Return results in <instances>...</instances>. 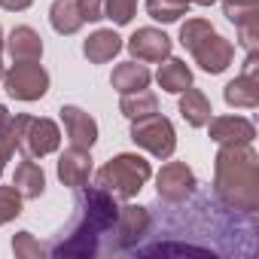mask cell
<instances>
[{"label": "cell", "instance_id": "6", "mask_svg": "<svg viewBox=\"0 0 259 259\" xmlns=\"http://www.w3.org/2000/svg\"><path fill=\"white\" fill-rule=\"evenodd\" d=\"M4 89L16 101H40L49 92V73L37 61H16L4 73Z\"/></svg>", "mask_w": 259, "mask_h": 259}, {"label": "cell", "instance_id": "15", "mask_svg": "<svg viewBox=\"0 0 259 259\" xmlns=\"http://www.w3.org/2000/svg\"><path fill=\"white\" fill-rule=\"evenodd\" d=\"M7 49H10L13 61H40L43 58V37L34 28L19 25V28H13V34L7 40Z\"/></svg>", "mask_w": 259, "mask_h": 259}, {"label": "cell", "instance_id": "12", "mask_svg": "<svg viewBox=\"0 0 259 259\" xmlns=\"http://www.w3.org/2000/svg\"><path fill=\"white\" fill-rule=\"evenodd\" d=\"M210 141L213 144H220V147H226V144H253V138H256V128H253V122L250 119H244V116H210Z\"/></svg>", "mask_w": 259, "mask_h": 259}, {"label": "cell", "instance_id": "2", "mask_svg": "<svg viewBox=\"0 0 259 259\" xmlns=\"http://www.w3.org/2000/svg\"><path fill=\"white\" fill-rule=\"evenodd\" d=\"M116 195H110L107 189L95 186V189H85L82 198H79V213H76V223L70 226V238L61 241L52 253L55 256H95L98 253V238L113 229L116 223Z\"/></svg>", "mask_w": 259, "mask_h": 259}, {"label": "cell", "instance_id": "22", "mask_svg": "<svg viewBox=\"0 0 259 259\" xmlns=\"http://www.w3.org/2000/svg\"><path fill=\"white\" fill-rule=\"evenodd\" d=\"M119 110H122L125 119L135 122V119H144V116H150V113H159V98H156L153 92H147V89L128 92V95H122Z\"/></svg>", "mask_w": 259, "mask_h": 259}, {"label": "cell", "instance_id": "31", "mask_svg": "<svg viewBox=\"0 0 259 259\" xmlns=\"http://www.w3.org/2000/svg\"><path fill=\"white\" fill-rule=\"evenodd\" d=\"M31 4H34V0H0V7L10 10V13H25Z\"/></svg>", "mask_w": 259, "mask_h": 259}, {"label": "cell", "instance_id": "25", "mask_svg": "<svg viewBox=\"0 0 259 259\" xmlns=\"http://www.w3.org/2000/svg\"><path fill=\"white\" fill-rule=\"evenodd\" d=\"M138 13V0H104V19L113 25H128Z\"/></svg>", "mask_w": 259, "mask_h": 259}, {"label": "cell", "instance_id": "32", "mask_svg": "<svg viewBox=\"0 0 259 259\" xmlns=\"http://www.w3.org/2000/svg\"><path fill=\"white\" fill-rule=\"evenodd\" d=\"M10 119H13V116H10V110L0 104V132H7V128H10Z\"/></svg>", "mask_w": 259, "mask_h": 259}, {"label": "cell", "instance_id": "23", "mask_svg": "<svg viewBox=\"0 0 259 259\" xmlns=\"http://www.w3.org/2000/svg\"><path fill=\"white\" fill-rule=\"evenodd\" d=\"M223 16L238 28L244 22L259 19V0H223Z\"/></svg>", "mask_w": 259, "mask_h": 259}, {"label": "cell", "instance_id": "34", "mask_svg": "<svg viewBox=\"0 0 259 259\" xmlns=\"http://www.w3.org/2000/svg\"><path fill=\"white\" fill-rule=\"evenodd\" d=\"M0 52H4V28H0Z\"/></svg>", "mask_w": 259, "mask_h": 259}, {"label": "cell", "instance_id": "35", "mask_svg": "<svg viewBox=\"0 0 259 259\" xmlns=\"http://www.w3.org/2000/svg\"><path fill=\"white\" fill-rule=\"evenodd\" d=\"M0 79H4V58H0Z\"/></svg>", "mask_w": 259, "mask_h": 259}, {"label": "cell", "instance_id": "11", "mask_svg": "<svg viewBox=\"0 0 259 259\" xmlns=\"http://www.w3.org/2000/svg\"><path fill=\"white\" fill-rule=\"evenodd\" d=\"M61 122H64V132H67V138H70L73 147L92 150V147L98 144V122H95L82 107L64 104V107H61Z\"/></svg>", "mask_w": 259, "mask_h": 259}, {"label": "cell", "instance_id": "14", "mask_svg": "<svg viewBox=\"0 0 259 259\" xmlns=\"http://www.w3.org/2000/svg\"><path fill=\"white\" fill-rule=\"evenodd\" d=\"M122 37L113 31V28H101V31H95L85 43H82V55L92 61V64H107V61H113L119 52H122Z\"/></svg>", "mask_w": 259, "mask_h": 259}, {"label": "cell", "instance_id": "8", "mask_svg": "<svg viewBox=\"0 0 259 259\" xmlns=\"http://www.w3.org/2000/svg\"><path fill=\"white\" fill-rule=\"evenodd\" d=\"M189 52H192V58L198 61V67H201L204 73H223V70H229V64L235 61V46H232L226 37H220L217 31H210V34H204L198 43H192Z\"/></svg>", "mask_w": 259, "mask_h": 259}, {"label": "cell", "instance_id": "5", "mask_svg": "<svg viewBox=\"0 0 259 259\" xmlns=\"http://www.w3.org/2000/svg\"><path fill=\"white\" fill-rule=\"evenodd\" d=\"M132 141L147 150L156 159H171L177 150V135H174V125L171 119H165L162 113H150L144 119L132 122Z\"/></svg>", "mask_w": 259, "mask_h": 259}, {"label": "cell", "instance_id": "26", "mask_svg": "<svg viewBox=\"0 0 259 259\" xmlns=\"http://www.w3.org/2000/svg\"><path fill=\"white\" fill-rule=\"evenodd\" d=\"M13 253H16V259H40V256H46V247L31 232H19L13 238Z\"/></svg>", "mask_w": 259, "mask_h": 259}, {"label": "cell", "instance_id": "24", "mask_svg": "<svg viewBox=\"0 0 259 259\" xmlns=\"http://www.w3.org/2000/svg\"><path fill=\"white\" fill-rule=\"evenodd\" d=\"M147 13H150V19H156V22L171 25V22H177L180 16H186L189 7H186V4H177V0H147Z\"/></svg>", "mask_w": 259, "mask_h": 259}, {"label": "cell", "instance_id": "10", "mask_svg": "<svg viewBox=\"0 0 259 259\" xmlns=\"http://www.w3.org/2000/svg\"><path fill=\"white\" fill-rule=\"evenodd\" d=\"M92 177V150H82V147H67L61 156H58V180L70 189H82Z\"/></svg>", "mask_w": 259, "mask_h": 259}, {"label": "cell", "instance_id": "1", "mask_svg": "<svg viewBox=\"0 0 259 259\" xmlns=\"http://www.w3.org/2000/svg\"><path fill=\"white\" fill-rule=\"evenodd\" d=\"M213 189L232 210H259V156L250 144H226L213 159Z\"/></svg>", "mask_w": 259, "mask_h": 259}, {"label": "cell", "instance_id": "9", "mask_svg": "<svg viewBox=\"0 0 259 259\" xmlns=\"http://www.w3.org/2000/svg\"><path fill=\"white\" fill-rule=\"evenodd\" d=\"M128 52H132L138 61H165L171 55V37L159 28H138L132 37H128Z\"/></svg>", "mask_w": 259, "mask_h": 259}, {"label": "cell", "instance_id": "4", "mask_svg": "<svg viewBox=\"0 0 259 259\" xmlns=\"http://www.w3.org/2000/svg\"><path fill=\"white\" fill-rule=\"evenodd\" d=\"M10 138L22 156L43 159L61 147V128L52 119H43V116L37 119V116L19 113L16 119H10Z\"/></svg>", "mask_w": 259, "mask_h": 259}, {"label": "cell", "instance_id": "28", "mask_svg": "<svg viewBox=\"0 0 259 259\" xmlns=\"http://www.w3.org/2000/svg\"><path fill=\"white\" fill-rule=\"evenodd\" d=\"M238 40H241V46L247 52H259V19L238 25Z\"/></svg>", "mask_w": 259, "mask_h": 259}, {"label": "cell", "instance_id": "13", "mask_svg": "<svg viewBox=\"0 0 259 259\" xmlns=\"http://www.w3.org/2000/svg\"><path fill=\"white\" fill-rule=\"evenodd\" d=\"M113 226H116V235H119V247H132V244H138L147 235L150 213L141 204H125V207H119Z\"/></svg>", "mask_w": 259, "mask_h": 259}, {"label": "cell", "instance_id": "21", "mask_svg": "<svg viewBox=\"0 0 259 259\" xmlns=\"http://www.w3.org/2000/svg\"><path fill=\"white\" fill-rule=\"evenodd\" d=\"M49 22H52V28H55L58 34H64V37L76 34V31L85 25V19H82V13H79V4H76V0H55L52 10H49Z\"/></svg>", "mask_w": 259, "mask_h": 259}, {"label": "cell", "instance_id": "33", "mask_svg": "<svg viewBox=\"0 0 259 259\" xmlns=\"http://www.w3.org/2000/svg\"><path fill=\"white\" fill-rule=\"evenodd\" d=\"M192 4H198V7H213L217 0H192Z\"/></svg>", "mask_w": 259, "mask_h": 259}, {"label": "cell", "instance_id": "20", "mask_svg": "<svg viewBox=\"0 0 259 259\" xmlns=\"http://www.w3.org/2000/svg\"><path fill=\"white\" fill-rule=\"evenodd\" d=\"M156 79H159V85L168 92V95H180L183 89H189L192 85V70H189V64L186 61H180V58H165V64L159 67V73H156Z\"/></svg>", "mask_w": 259, "mask_h": 259}, {"label": "cell", "instance_id": "16", "mask_svg": "<svg viewBox=\"0 0 259 259\" xmlns=\"http://www.w3.org/2000/svg\"><path fill=\"white\" fill-rule=\"evenodd\" d=\"M150 70L147 64H138V61H122L113 67V76H110V85L119 92V95H128V92H141L150 85Z\"/></svg>", "mask_w": 259, "mask_h": 259}, {"label": "cell", "instance_id": "3", "mask_svg": "<svg viewBox=\"0 0 259 259\" xmlns=\"http://www.w3.org/2000/svg\"><path fill=\"white\" fill-rule=\"evenodd\" d=\"M153 177V168L144 156L138 153H119L116 159H110L101 171H98V186L107 189L116 198H135L147 180Z\"/></svg>", "mask_w": 259, "mask_h": 259}, {"label": "cell", "instance_id": "29", "mask_svg": "<svg viewBox=\"0 0 259 259\" xmlns=\"http://www.w3.org/2000/svg\"><path fill=\"white\" fill-rule=\"evenodd\" d=\"M79 4V13L85 22H101L104 19V0H76Z\"/></svg>", "mask_w": 259, "mask_h": 259}, {"label": "cell", "instance_id": "18", "mask_svg": "<svg viewBox=\"0 0 259 259\" xmlns=\"http://www.w3.org/2000/svg\"><path fill=\"white\" fill-rule=\"evenodd\" d=\"M223 98L229 107H256L259 104V76L256 73H241L235 76L226 89H223Z\"/></svg>", "mask_w": 259, "mask_h": 259}, {"label": "cell", "instance_id": "19", "mask_svg": "<svg viewBox=\"0 0 259 259\" xmlns=\"http://www.w3.org/2000/svg\"><path fill=\"white\" fill-rule=\"evenodd\" d=\"M210 101H207V95L201 92V89H183L180 92V116L192 125V128H204L207 122H210Z\"/></svg>", "mask_w": 259, "mask_h": 259}, {"label": "cell", "instance_id": "27", "mask_svg": "<svg viewBox=\"0 0 259 259\" xmlns=\"http://www.w3.org/2000/svg\"><path fill=\"white\" fill-rule=\"evenodd\" d=\"M22 213V195L16 186H0V226Z\"/></svg>", "mask_w": 259, "mask_h": 259}, {"label": "cell", "instance_id": "30", "mask_svg": "<svg viewBox=\"0 0 259 259\" xmlns=\"http://www.w3.org/2000/svg\"><path fill=\"white\" fill-rule=\"evenodd\" d=\"M16 153V147H13V138H10V128L7 132H0V174H4V165L10 162V156Z\"/></svg>", "mask_w": 259, "mask_h": 259}, {"label": "cell", "instance_id": "36", "mask_svg": "<svg viewBox=\"0 0 259 259\" xmlns=\"http://www.w3.org/2000/svg\"><path fill=\"white\" fill-rule=\"evenodd\" d=\"M177 4H186V7H189V4H192V0H177Z\"/></svg>", "mask_w": 259, "mask_h": 259}, {"label": "cell", "instance_id": "17", "mask_svg": "<svg viewBox=\"0 0 259 259\" xmlns=\"http://www.w3.org/2000/svg\"><path fill=\"white\" fill-rule=\"evenodd\" d=\"M13 186L19 189L22 198H40V195L46 192V174H43V168H40L34 159L25 156V159L19 162V168H16Z\"/></svg>", "mask_w": 259, "mask_h": 259}, {"label": "cell", "instance_id": "7", "mask_svg": "<svg viewBox=\"0 0 259 259\" xmlns=\"http://www.w3.org/2000/svg\"><path fill=\"white\" fill-rule=\"evenodd\" d=\"M156 192L168 204H180L195 192V174L186 162H168L156 174Z\"/></svg>", "mask_w": 259, "mask_h": 259}]
</instances>
